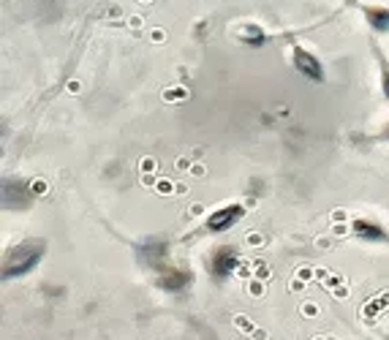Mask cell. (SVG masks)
Instances as JSON below:
<instances>
[{"mask_svg": "<svg viewBox=\"0 0 389 340\" xmlns=\"http://www.w3.org/2000/svg\"><path fill=\"white\" fill-rule=\"evenodd\" d=\"M155 191L158 193H164V196H172V193H177V182H172V180H158L155 182Z\"/></svg>", "mask_w": 389, "mask_h": 340, "instance_id": "6da1fadb", "label": "cell"}, {"mask_svg": "<svg viewBox=\"0 0 389 340\" xmlns=\"http://www.w3.org/2000/svg\"><path fill=\"white\" fill-rule=\"evenodd\" d=\"M139 169H142L144 174H153V171L158 169V164H155V158H142L139 161Z\"/></svg>", "mask_w": 389, "mask_h": 340, "instance_id": "7a4b0ae2", "label": "cell"}, {"mask_svg": "<svg viewBox=\"0 0 389 340\" xmlns=\"http://www.w3.org/2000/svg\"><path fill=\"white\" fill-rule=\"evenodd\" d=\"M234 324H237V327H240V330H242V332H248V335H251V332H253V330H256V327H253V324H251V321H248V319H245V316H234Z\"/></svg>", "mask_w": 389, "mask_h": 340, "instance_id": "3957f363", "label": "cell"}, {"mask_svg": "<svg viewBox=\"0 0 389 340\" xmlns=\"http://www.w3.org/2000/svg\"><path fill=\"white\" fill-rule=\"evenodd\" d=\"M324 286H327V289H338V286H343V278H340V275H332V272H329L327 278H324Z\"/></svg>", "mask_w": 389, "mask_h": 340, "instance_id": "277c9868", "label": "cell"}, {"mask_svg": "<svg viewBox=\"0 0 389 340\" xmlns=\"http://www.w3.org/2000/svg\"><path fill=\"white\" fill-rule=\"evenodd\" d=\"M248 291H251L253 297H264V283H261V280H251V283H248Z\"/></svg>", "mask_w": 389, "mask_h": 340, "instance_id": "5b68a950", "label": "cell"}, {"mask_svg": "<svg viewBox=\"0 0 389 340\" xmlns=\"http://www.w3.org/2000/svg\"><path fill=\"white\" fill-rule=\"evenodd\" d=\"M30 191H33V193H38V196H44L46 191H49V188H46V182H44V180H33V182H30Z\"/></svg>", "mask_w": 389, "mask_h": 340, "instance_id": "8992f818", "label": "cell"}, {"mask_svg": "<svg viewBox=\"0 0 389 340\" xmlns=\"http://www.w3.org/2000/svg\"><path fill=\"white\" fill-rule=\"evenodd\" d=\"M302 316H318V305L316 302H302Z\"/></svg>", "mask_w": 389, "mask_h": 340, "instance_id": "52a82bcc", "label": "cell"}, {"mask_svg": "<svg viewBox=\"0 0 389 340\" xmlns=\"http://www.w3.org/2000/svg\"><path fill=\"white\" fill-rule=\"evenodd\" d=\"M294 275H297V278H302L305 283H307V280H310L313 275H316V269H310V267H299V269H297V272H294Z\"/></svg>", "mask_w": 389, "mask_h": 340, "instance_id": "ba28073f", "label": "cell"}, {"mask_svg": "<svg viewBox=\"0 0 389 340\" xmlns=\"http://www.w3.org/2000/svg\"><path fill=\"white\" fill-rule=\"evenodd\" d=\"M188 215H191V218L204 215V204H199V201H196V204H191V207H188Z\"/></svg>", "mask_w": 389, "mask_h": 340, "instance_id": "9c48e42d", "label": "cell"}, {"mask_svg": "<svg viewBox=\"0 0 389 340\" xmlns=\"http://www.w3.org/2000/svg\"><path fill=\"white\" fill-rule=\"evenodd\" d=\"M289 289H292V291H305V280L294 275V278H292V283H289Z\"/></svg>", "mask_w": 389, "mask_h": 340, "instance_id": "30bf717a", "label": "cell"}, {"mask_svg": "<svg viewBox=\"0 0 389 340\" xmlns=\"http://www.w3.org/2000/svg\"><path fill=\"white\" fill-rule=\"evenodd\" d=\"M191 166H194V164H191L188 158H177V169L180 171H191Z\"/></svg>", "mask_w": 389, "mask_h": 340, "instance_id": "8fae6325", "label": "cell"}, {"mask_svg": "<svg viewBox=\"0 0 389 340\" xmlns=\"http://www.w3.org/2000/svg\"><path fill=\"white\" fill-rule=\"evenodd\" d=\"M166 98H188V90H166Z\"/></svg>", "mask_w": 389, "mask_h": 340, "instance_id": "7c38bea8", "label": "cell"}, {"mask_svg": "<svg viewBox=\"0 0 389 340\" xmlns=\"http://www.w3.org/2000/svg\"><path fill=\"white\" fill-rule=\"evenodd\" d=\"M332 234H335V237H346V234H348V226H346V223H340V226L332 229Z\"/></svg>", "mask_w": 389, "mask_h": 340, "instance_id": "4fadbf2b", "label": "cell"}, {"mask_svg": "<svg viewBox=\"0 0 389 340\" xmlns=\"http://www.w3.org/2000/svg\"><path fill=\"white\" fill-rule=\"evenodd\" d=\"M329 245H332V240H329V237H318L316 240V248H321V251H327Z\"/></svg>", "mask_w": 389, "mask_h": 340, "instance_id": "5bb4252c", "label": "cell"}, {"mask_svg": "<svg viewBox=\"0 0 389 340\" xmlns=\"http://www.w3.org/2000/svg\"><path fill=\"white\" fill-rule=\"evenodd\" d=\"M261 243H264L261 234H248V245H261Z\"/></svg>", "mask_w": 389, "mask_h": 340, "instance_id": "9a60e30c", "label": "cell"}, {"mask_svg": "<svg viewBox=\"0 0 389 340\" xmlns=\"http://www.w3.org/2000/svg\"><path fill=\"white\" fill-rule=\"evenodd\" d=\"M191 174H194V177H201V174H204V166H201V164H194V166H191Z\"/></svg>", "mask_w": 389, "mask_h": 340, "instance_id": "2e32d148", "label": "cell"}, {"mask_svg": "<svg viewBox=\"0 0 389 340\" xmlns=\"http://www.w3.org/2000/svg\"><path fill=\"white\" fill-rule=\"evenodd\" d=\"M335 297H338V299H346V297H348V289H346V286H340V289H335Z\"/></svg>", "mask_w": 389, "mask_h": 340, "instance_id": "e0dca14e", "label": "cell"}, {"mask_svg": "<svg viewBox=\"0 0 389 340\" xmlns=\"http://www.w3.org/2000/svg\"><path fill=\"white\" fill-rule=\"evenodd\" d=\"M332 221H335V223H338V221H346V212H343V210L332 212Z\"/></svg>", "mask_w": 389, "mask_h": 340, "instance_id": "ac0fdd59", "label": "cell"}, {"mask_svg": "<svg viewBox=\"0 0 389 340\" xmlns=\"http://www.w3.org/2000/svg\"><path fill=\"white\" fill-rule=\"evenodd\" d=\"M253 338H256V340H267V332L264 330H253Z\"/></svg>", "mask_w": 389, "mask_h": 340, "instance_id": "d6986e66", "label": "cell"}, {"mask_svg": "<svg viewBox=\"0 0 389 340\" xmlns=\"http://www.w3.org/2000/svg\"><path fill=\"white\" fill-rule=\"evenodd\" d=\"M313 340H335V338H313Z\"/></svg>", "mask_w": 389, "mask_h": 340, "instance_id": "ffe728a7", "label": "cell"}]
</instances>
